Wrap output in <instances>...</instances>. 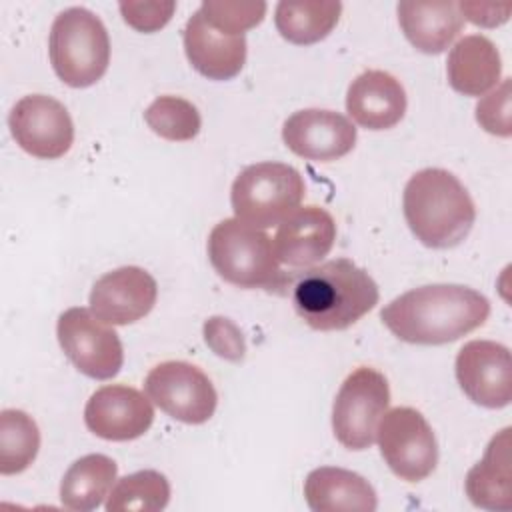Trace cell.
<instances>
[{"label":"cell","instance_id":"1","mask_svg":"<svg viewBox=\"0 0 512 512\" xmlns=\"http://www.w3.org/2000/svg\"><path fill=\"white\" fill-rule=\"evenodd\" d=\"M490 316L484 294L462 284H426L388 302L380 318L402 342L438 346L480 328Z\"/></svg>","mask_w":512,"mask_h":512},{"label":"cell","instance_id":"2","mask_svg":"<svg viewBox=\"0 0 512 512\" xmlns=\"http://www.w3.org/2000/svg\"><path fill=\"white\" fill-rule=\"evenodd\" d=\"M296 314L314 330H346L368 314L380 298L374 278L350 258H334L298 274H286Z\"/></svg>","mask_w":512,"mask_h":512},{"label":"cell","instance_id":"3","mask_svg":"<svg viewBox=\"0 0 512 512\" xmlns=\"http://www.w3.org/2000/svg\"><path fill=\"white\" fill-rule=\"evenodd\" d=\"M402 210L416 240L436 250L458 246L476 220L468 190L444 168H422L412 174L404 186Z\"/></svg>","mask_w":512,"mask_h":512},{"label":"cell","instance_id":"4","mask_svg":"<svg viewBox=\"0 0 512 512\" xmlns=\"http://www.w3.org/2000/svg\"><path fill=\"white\" fill-rule=\"evenodd\" d=\"M208 258L216 274L238 288L280 290L284 272L272 238L238 218L220 220L208 234Z\"/></svg>","mask_w":512,"mask_h":512},{"label":"cell","instance_id":"5","mask_svg":"<svg viewBox=\"0 0 512 512\" xmlns=\"http://www.w3.org/2000/svg\"><path fill=\"white\" fill-rule=\"evenodd\" d=\"M48 56L56 76L72 88L96 84L110 64V38L102 20L82 6L62 10L50 28Z\"/></svg>","mask_w":512,"mask_h":512},{"label":"cell","instance_id":"6","mask_svg":"<svg viewBox=\"0 0 512 512\" xmlns=\"http://www.w3.org/2000/svg\"><path fill=\"white\" fill-rule=\"evenodd\" d=\"M306 194L302 174L284 162H256L232 182L230 204L238 220L266 230L292 214Z\"/></svg>","mask_w":512,"mask_h":512},{"label":"cell","instance_id":"7","mask_svg":"<svg viewBox=\"0 0 512 512\" xmlns=\"http://www.w3.org/2000/svg\"><path fill=\"white\" fill-rule=\"evenodd\" d=\"M390 404V386L382 372L360 366L350 372L334 398L332 430L348 450H366L376 440L380 418Z\"/></svg>","mask_w":512,"mask_h":512},{"label":"cell","instance_id":"8","mask_svg":"<svg viewBox=\"0 0 512 512\" xmlns=\"http://www.w3.org/2000/svg\"><path fill=\"white\" fill-rule=\"evenodd\" d=\"M376 440L388 468L406 482L428 478L438 464V442L420 410L398 406L378 422Z\"/></svg>","mask_w":512,"mask_h":512},{"label":"cell","instance_id":"9","mask_svg":"<svg viewBox=\"0 0 512 512\" xmlns=\"http://www.w3.org/2000/svg\"><path fill=\"white\" fill-rule=\"evenodd\" d=\"M56 336L62 352L78 372L94 380L114 378L124 362L118 334L92 310L74 306L64 310L56 322Z\"/></svg>","mask_w":512,"mask_h":512},{"label":"cell","instance_id":"10","mask_svg":"<svg viewBox=\"0 0 512 512\" xmlns=\"http://www.w3.org/2000/svg\"><path fill=\"white\" fill-rule=\"evenodd\" d=\"M146 396L168 416L184 424H204L214 416L218 394L210 378L194 364L166 360L144 380Z\"/></svg>","mask_w":512,"mask_h":512},{"label":"cell","instance_id":"11","mask_svg":"<svg viewBox=\"0 0 512 512\" xmlns=\"http://www.w3.org/2000/svg\"><path fill=\"white\" fill-rule=\"evenodd\" d=\"M8 128L24 152L42 160L64 156L74 142V124L66 106L46 94L20 98L8 114Z\"/></svg>","mask_w":512,"mask_h":512},{"label":"cell","instance_id":"12","mask_svg":"<svg viewBox=\"0 0 512 512\" xmlns=\"http://www.w3.org/2000/svg\"><path fill=\"white\" fill-rule=\"evenodd\" d=\"M462 392L478 406L504 408L512 400V364L508 346L494 340L466 342L454 362Z\"/></svg>","mask_w":512,"mask_h":512},{"label":"cell","instance_id":"13","mask_svg":"<svg viewBox=\"0 0 512 512\" xmlns=\"http://www.w3.org/2000/svg\"><path fill=\"white\" fill-rule=\"evenodd\" d=\"M154 422L150 398L126 384H108L92 392L84 406L86 428L102 440L140 438Z\"/></svg>","mask_w":512,"mask_h":512},{"label":"cell","instance_id":"14","mask_svg":"<svg viewBox=\"0 0 512 512\" xmlns=\"http://www.w3.org/2000/svg\"><path fill=\"white\" fill-rule=\"evenodd\" d=\"M282 140L300 158L334 162L356 146V126L340 112L304 108L284 120Z\"/></svg>","mask_w":512,"mask_h":512},{"label":"cell","instance_id":"15","mask_svg":"<svg viewBox=\"0 0 512 512\" xmlns=\"http://www.w3.org/2000/svg\"><path fill=\"white\" fill-rule=\"evenodd\" d=\"M156 280L140 266H122L102 274L90 290V310L112 326L144 318L156 304Z\"/></svg>","mask_w":512,"mask_h":512},{"label":"cell","instance_id":"16","mask_svg":"<svg viewBox=\"0 0 512 512\" xmlns=\"http://www.w3.org/2000/svg\"><path fill=\"white\" fill-rule=\"evenodd\" d=\"M336 240V222L322 206H298L276 230L274 252L282 264L310 268L320 264Z\"/></svg>","mask_w":512,"mask_h":512},{"label":"cell","instance_id":"17","mask_svg":"<svg viewBox=\"0 0 512 512\" xmlns=\"http://www.w3.org/2000/svg\"><path fill=\"white\" fill-rule=\"evenodd\" d=\"M182 40L188 62L208 80H230L244 68L246 36L216 30L204 20L200 8L188 18Z\"/></svg>","mask_w":512,"mask_h":512},{"label":"cell","instance_id":"18","mask_svg":"<svg viewBox=\"0 0 512 512\" xmlns=\"http://www.w3.org/2000/svg\"><path fill=\"white\" fill-rule=\"evenodd\" d=\"M346 112L366 130H388L404 118V86L390 72L364 70L348 86Z\"/></svg>","mask_w":512,"mask_h":512},{"label":"cell","instance_id":"19","mask_svg":"<svg viewBox=\"0 0 512 512\" xmlns=\"http://www.w3.org/2000/svg\"><path fill=\"white\" fill-rule=\"evenodd\" d=\"M304 498L312 512H374L378 508L372 484L338 466L314 468L304 480Z\"/></svg>","mask_w":512,"mask_h":512},{"label":"cell","instance_id":"20","mask_svg":"<svg viewBox=\"0 0 512 512\" xmlns=\"http://www.w3.org/2000/svg\"><path fill=\"white\" fill-rule=\"evenodd\" d=\"M502 58L496 44L482 34L460 38L448 52L446 76L452 90L464 96H484L500 82Z\"/></svg>","mask_w":512,"mask_h":512},{"label":"cell","instance_id":"21","mask_svg":"<svg viewBox=\"0 0 512 512\" xmlns=\"http://www.w3.org/2000/svg\"><path fill=\"white\" fill-rule=\"evenodd\" d=\"M466 496L484 510L508 512L512 508L510 428L500 430L488 442L484 456L466 474Z\"/></svg>","mask_w":512,"mask_h":512},{"label":"cell","instance_id":"22","mask_svg":"<svg viewBox=\"0 0 512 512\" xmlns=\"http://www.w3.org/2000/svg\"><path fill=\"white\" fill-rule=\"evenodd\" d=\"M396 12L406 40L424 54L444 52L464 28L458 2H398Z\"/></svg>","mask_w":512,"mask_h":512},{"label":"cell","instance_id":"23","mask_svg":"<svg viewBox=\"0 0 512 512\" xmlns=\"http://www.w3.org/2000/svg\"><path fill=\"white\" fill-rule=\"evenodd\" d=\"M118 466L106 454H86L70 464L60 482L62 506L78 512L96 510L116 482Z\"/></svg>","mask_w":512,"mask_h":512},{"label":"cell","instance_id":"24","mask_svg":"<svg viewBox=\"0 0 512 512\" xmlns=\"http://www.w3.org/2000/svg\"><path fill=\"white\" fill-rule=\"evenodd\" d=\"M342 4L338 0H282L274 10L280 36L292 44L308 46L324 40L338 24Z\"/></svg>","mask_w":512,"mask_h":512},{"label":"cell","instance_id":"25","mask_svg":"<svg viewBox=\"0 0 512 512\" xmlns=\"http://www.w3.org/2000/svg\"><path fill=\"white\" fill-rule=\"evenodd\" d=\"M168 502V478L158 470H138L114 482L104 506L108 512H158Z\"/></svg>","mask_w":512,"mask_h":512},{"label":"cell","instance_id":"26","mask_svg":"<svg viewBox=\"0 0 512 512\" xmlns=\"http://www.w3.org/2000/svg\"><path fill=\"white\" fill-rule=\"evenodd\" d=\"M40 430L30 414L16 408L0 412V474L24 472L38 456Z\"/></svg>","mask_w":512,"mask_h":512},{"label":"cell","instance_id":"27","mask_svg":"<svg viewBox=\"0 0 512 512\" xmlns=\"http://www.w3.org/2000/svg\"><path fill=\"white\" fill-rule=\"evenodd\" d=\"M144 120L154 134L170 142H188L202 128L198 108L190 100L170 94L158 96L144 110Z\"/></svg>","mask_w":512,"mask_h":512},{"label":"cell","instance_id":"28","mask_svg":"<svg viewBox=\"0 0 512 512\" xmlns=\"http://www.w3.org/2000/svg\"><path fill=\"white\" fill-rule=\"evenodd\" d=\"M266 8V2L244 0H208L200 4V12L210 26L234 36L258 26L264 20Z\"/></svg>","mask_w":512,"mask_h":512},{"label":"cell","instance_id":"29","mask_svg":"<svg viewBox=\"0 0 512 512\" xmlns=\"http://www.w3.org/2000/svg\"><path fill=\"white\" fill-rule=\"evenodd\" d=\"M512 84L510 78H504L496 90L482 96L476 104V122L490 134L508 138L512 134V112H510V98H512Z\"/></svg>","mask_w":512,"mask_h":512},{"label":"cell","instance_id":"30","mask_svg":"<svg viewBox=\"0 0 512 512\" xmlns=\"http://www.w3.org/2000/svg\"><path fill=\"white\" fill-rule=\"evenodd\" d=\"M124 22L136 32L152 34L164 28L174 16L176 2L168 0H124L118 4Z\"/></svg>","mask_w":512,"mask_h":512},{"label":"cell","instance_id":"31","mask_svg":"<svg viewBox=\"0 0 512 512\" xmlns=\"http://www.w3.org/2000/svg\"><path fill=\"white\" fill-rule=\"evenodd\" d=\"M206 346L220 358L228 362H240L246 354V342L240 328L226 316H210L204 326Z\"/></svg>","mask_w":512,"mask_h":512},{"label":"cell","instance_id":"32","mask_svg":"<svg viewBox=\"0 0 512 512\" xmlns=\"http://www.w3.org/2000/svg\"><path fill=\"white\" fill-rule=\"evenodd\" d=\"M458 10L464 16V20H470L476 26L494 28L508 20L512 8L498 6V4H478V2H458Z\"/></svg>","mask_w":512,"mask_h":512}]
</instances>
